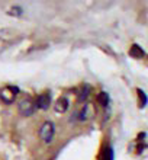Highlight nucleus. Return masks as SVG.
I'll list each match as a JSON object with an SVG mask.
<instances>
[{
  "instance_id": "f257e3e1",
  "label": "nucleus",
  "mask_w": 148,
  "mask_h": 160,
  "mask_svg": "<svg viewBox=\"0 0 148 160\" xmlns=\"http://www.w3.org/2000/svg\"><path fill=\"white\" fill-rule=\"evenodd\" d=\"M55 135V125L51 121H45L39 127V138L45 144H51Z\"/></svg>"
},
{
  "instance_id": "f03ea898",
  "label": "nucleus",
  "mask_w": 148,
  "mask_h": 160,
  "mask_svg": "<svg viewBox=\"0 0 148 160\" xmlns=\"http://www.w3.org/2000/svg\"><path fill=\"white\" fill-rule=\"evenodd\" d=\"M17 109H19L21 115H23V117H31V115H34L35 109H36V105H35V102L31 101V99H23V101H21V103L17 105Z\"/></svg>"
},
{
  "instance_id": "7ed1b4c3",
  "label": "nucleus",
  "mask_w": 148,
  "mask_h": 160,
  "mask_svg": "<svg viewBox=\"0 0 148 160\" xmlns=\"http://www.w3.org/2000/svg\"><path fill=\"white\" fill-rule=\"evenodd\" d=\"M16 95H17V88H13V86H9V88H4L0 90V99L4 103H12L16 99Z\"/></svg>"
},
{
  "instance_id": "20e7f679",
  "label": "nucleus",
  "mask_w": 148,
  "mask_h": 160,
  "mask_svg": "<svg viewBox=\"0 0 148 160\" xmlns=\"http://www.w3.org/2000/svg\"><path fill=\"white\" fill-rule=\"evenodd\" d=\"M70 108V99H68L65 95L60 96L57 101H55V105H54V111L58 112V114H64L67 112V109Z\"/></svg>"
},
{
  "instance_id": "39448f33",
  "label": "nucleus",
  "mask_w": 148,
  "mask_h": 160,
  "mask_svg": "<svg viewBox=\"0 0 148 160\" xmlns=\"http://www.w3.org/2000/svg\"><path fill=\"white\" fill-rule=\"evenodd\" d=\"M35 105L38 109H48L51 105V95L50 93H42V95H39L36 98V101H35Z\"/></svg>"
},
{
  "instance_id": "423d86ee",
  "label": "nucleus",
  "mask_w": 148,
  "mask_h": 160,
  "mask_svg": "<svg viewBox=\"0 0 148 160\" xmlns=\"http://www.w3.org/2000/svg\"><path fill=\"white\" fill-rule=\"evenodd\" d=\"M92 115H93V108H92V105H90V103H84L83 108L79 111V117H77V119H79L80 122H86L87 119L92 118Z\"/></svg>"
},
{
  "instance_id": "0eeeda50",
  "label": "nucleus",
  "mask_w": 148,
  "mask_h": 160,
  "mask_svg": "<svg viewBox=\"0 0 148 160\" xmlns=\"http://www.w3.org/2000/svg\"><path fill=\"white\" fill-rule=\"evenodd\" d=\"M90 92H92V86L90 84H83L79 90V96H77V101L79 102H86L90 96Z\"/></svg>"
},
{
  "instance_id": "6e6552de",
  "label": "nucleus",
  "mask_w": 148,
  "mask_h": 160,
  "mask_svg": "<svg viewBox=\"0 0 148 160\" xmlns=\"http://www.w3.org/2000/svg\"><path fill=\"white\" fill-rule=\"evenodd\" d=\"M129 54H131L132 57H135V58H141V57H144V55H145V52H144V50H142L140 45L134 44V45L131 47V51H129Z\"/></svg>"
},
{
  "instance_id": "1a4fd4ad",
  "label": "nucleus",
  "mask_w": 148,
  "mask_h": 160,
  "mask_svg": "<svg viewBox=\"0 0 148 160\" xmlns=\"http://www.w3.org/2000/svg\"><path fill=\"white\" fill-rule=\"evenodd\" d=\"M99 103H100L103 108H107L109 106V102H110V98H109V95L106 92H100L99 93Z\"/></svg>"
},
{
  "instance_id": "9d476101",
  "label": "nucleus",
  "mask_w": 148,
  "mask_h": 160,
  "mask_svg": "<svg viewBox=\"0 0 148 160\" xmlns=\"http://www.w3.org/2000/svg\"><path fill=\"white\" fill-rule=\"evenodd\" d=\"M115 154H113V148L112 147H106L102 153V160H113Z\"/></svg>"
},
{
  "instance_id": "9b49d317",
  "label": "nucleus",
  "mask_w": 148,
  "mask_h": 160,
  "mask_svg": "<svg viewBox=\"0 0 148 160\" xmlns=\"http://www.w3.org/2000/svg\"><path fill=\"white\" fill-rule=\"evenodd\" d=\"M136 92H138V98H140V103H141V106L144 108V106L147 105V101H148V99H147V95H145L144 90H141V89H138Z\"/></svg>"
},
{
  "instance_id": "f8f14e48",
  "label": "nucleus",
  "mask_w": 148,
  "mask_h": 160,
  "mask_svg": "<svg viewBox=\"0 0 148 160\" xmlns=\"http://www.w3.org/2000/svg\"><path fill=\"white\" fill-rule=\"evenodd\" d=\"M22 13H23V9L19 8V6H15L9 10V15H12V16H21Z\"/></svg>"
}]
</instances>
